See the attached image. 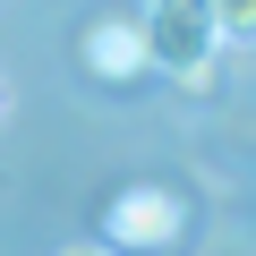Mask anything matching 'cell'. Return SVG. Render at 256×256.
<instances>
[{
    "label": "cell",
    "mask_w": 256,
    "mask_h": 256,
    "mask_svg": "<svg viewBox=\"0 0 256 256\" xmlns=\"http://www.w3.org/2000/svg\"><path fill=\"white\" fill-rule=\"evenodd\" d=\"M77 60H86L102 86L146 77V34H137V18H94V26H86V43H77Z\"/></svg>",
    "instance_id": "cell-3"
},
{
    "label": "cell",
    "mask_w": 256,
    "mask_h": 256,
    "mask_svg": "<svg viewBox=\"0 0 256 256\" xmlns=\"http://www.w3.org/2000/svg\"><path fill=\"white\" fill-rule=\"evenodd\" d=\"M146 68L180 77V86H205L214 60H222V26H214V0H146Z\"/></svg>",
    "instance_id": "cell-1"
},
{
    "label": "cell",
    "mask_w": 256,
    "mask_h": 256,
    "mask_svg": "<svg viewBox=\"0 0 256 256\" xmlns=\"http://www.w3.org/2000/svg\"><path fill=\"white\" fill-rule=\"evenodd\" d=\"M214 26H222V43H248L256 34V0H214Z\"/></svg>",
    "instance_id": "cell-4"
},
{
    "label": "cell",
    "mask_w": 256,
    "mask_h": 256,
    "mask_svg": "<svg viewBox=\"0 0 256 256\" xmlns=\"http://www.w3.org/2000/svg\"><path fill=\"white\" fill-rule=\"evenodd\" d=\"M0 111H9V86H0Z\"/></svg>",
    "instance_id": "cell-6"
},
{
    "label": "cell",
    "mask_w": 256,
    "mask_h": 256,
    "mask_svg": "<svg viewBox=\"0 0 256 256\" xmlns=\"http://www.w3.org/2000/svg\"><path fill=\"white\" fill-rule=\"evenodd\" d=\"M111 256H162V248H180V230H188V196L171 188V180H137V188H120L111 196Z\"/></svg>",
    "instance_id": "cell-2"
},
{
    "label": "cell",
    "mask_w": 256,
    "mask_h": 256,
    "mask_svg": "<svg viewBox=\"0 0 256 256\" xmlns=\"http://www.w3.org/2000/svg\"><path fill=\"white\" fill-rule=\"evenodd\" d=\"M60 256H111V248H60Z\"/></svg>",
    "instance_id": "cell-5"
}]
</instances>
